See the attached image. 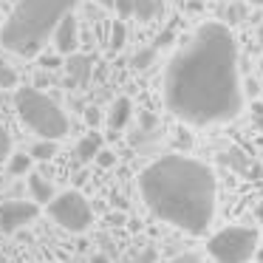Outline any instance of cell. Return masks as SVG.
<instances>
[{
	"instance_id": "cell-1",
	"label": "cell",
	"mask_w": 263,
	"mask_h": 263,
	"mask_svg": "<svg viewBox=\"0 0 263 263\" xmlns=\"http://www.w3.org/2000/svg\"><path fill=\"white\" fill-rule=\"evenodd\" d=\"M164 102L173 116L195 127L221 125L240 114L238 43L229 26L218 20L204 23L170 60L164 71Z\"/></svg>"
},
{
	"instance_id": "cell-2",
	"label": "cell",
	"mask_w": 263,
	"mask_h": 263,
	"mask_svg": "<svg viewBox=\"0 0 263 263\" xmlns=\"http://www.w3.org/2000/svg\"><path fill=\"white\" fill-rule=\"evenodd\" d=\"M139 193L156 218L201 235L212 223L218 204L215 173L190 156H161L139 176Z\"/></svg>"
},
{
	"instance_id": "cell-3",
	"label": "cell",
	"mask_w": 263,
	"mask_h": 263,
	"mask_svg": "<svg viewBox=\"0 0 263 263\" xmlns=\"http://www.w3.org/2000/svg\"><path fill=\"white\" fill-rule=\"evenodd\" d=\"M77 0H17L6 26L0 29V46L20 57H37L60 20L71 14Z\"/></svg>"
},
{
	"instance_id": "cell-4",
	"label": "cell",
	"mask_w": 263,
	"mask_h": 263,
	"mask_svg": "<svg viewBox=\"0 0 263 263\" xmlns=\"http://www.w3.org/2000/svg\"><path fill=\"white\" fill-rule=\"evenodd\" d=\"M14 105H17L23 125L40 139H63L68 133V116L48 93L37 91V88H20Z\"/></svg>"
},
{
	"instance_id": "cell-5",
	"label": "cell",
	"mask_w": 263,
	"mask_h": 263,
	"mask_svg": "<svg viewBox=\"0 0 263 263\" xmlns=\"http://www.w3.org/2000/svg\"><path fill=\"white\" fill-rule=\"evenodd\" d=\"M206 252L218 263H246L257 255V229L227 227L206 240Z\"/></svg>"
},
{
	"instance_id": "cell-6",
	"label": "cell",
	"mask_w": 263,
	"mask_h": 263,
	"mask_svg": "<svg viewBox=\"0 0 263 263\" xmlns=\"http://www.w3.org/2000/svg\"><path fill=\"white\" fill-rule=\"evenodd\" d=\"M48 215H51L54 223H60L68 232H85L93 223V210L88 204V198L77 190H68V193H60L48 201Z\"/></svg>"
},
{
	"instance_id": "cell-7",
	"label": "cell",
	"mask_w": 263,
	"mask_h": 263,
	"mask_svg": "<svg viewBox=\"0 0 263 263\" xmlns=\"http://www.w3.org/2000/svg\"><path fill=\"white\" fill-rule=\"evenodd\" d=\"M37 215H40L37 201H3L0 204V232L14 235L17 229L29 227Z\"/></svg>"
},
{
	"instance_id": "cell-8",
	"label": "cell",
	"mask_w": 263,
	"mask_h": 263,
	"mask_svg": "<svg viewBox=\"0 0 263 263\" xmlns=\"http://www.w3.org/2000/svg\"><path fill=\"white\" fill-rule=\"evenodd\" d=\"M54 46H57L60 54L77 51V20H74V14H65V17L60 20L57 31H54Z\"/></svg>"
},
{
	"instance_id": "cell-9",
	"label": "cell",
	"mask_w": 263,
	"mask_h": 263,
	"mask_svg": "<svg viewBox=\"0 0 263 263\" xmlns=\"http://www.w3.org/2000/svg\"><path fill=\"white\" fill-rule=\"evenodd\" d=\"M65 68H68V77L74 85H88L91 71H93V57L91 54H71Z\"/></svg>"
},
{
	"instance_id": "cell-10",
	"label": "cell",
	"mask_w": 263,
	"mask_h": 263,
	"mask_svg": "<svg viewBox=\"0 0 263 263\" xmlns=\"http://www.w3.org/2000/svg\"><path fill=\"white\" fill-rule=\"evenodd\" d=\"M130 114H133V105L127 97H119L114 102V108H110V116H108V125L110 130H122V127L130 122Z\"/></svg>"
},
{
	"instance_id": "cell-11",
	"label": "cell",
	"mask_w": 263,
	"mask_h": 263,
	"mask_svg": "<svg viewBox=\"0 0 263 263\" xmlns=\"http://www.w3.org/2000/svg\"><path fill=\"white\" fill-rule=\"evenodd\" d=\"M29 195L31 201H37V204H48V201L54 198V187L46 181L43 176H29Z\"/></svg>"
},
{
	"instance_id": "cell-12",
	"label": "cell",
	"mask_w": 263,
	"mask_h": 263,
	"mask_svg": "<svg viewBox=\"0 0 263 263\" xmlns=\"http://www.w3.org/2000/svg\"><path fill=\"white\" fill-rule=\"evenodd\" d=\"M99 150H102V136H99V133H88V136H82L80 144H77V159L91 161V159H97Z\"/></svg>"
},
{
	"instance_id": "cell-13",
	"label": "cell",
	"mask_w": 263,
	"mask_h": 263,
	"mask_svg": "<svg viewBox=\"0 0 263 263\" xmlns=\"http://www.w3.org/2000/svg\"><path fill=\"white\" fill-rule=\"evenodd\" d=\"M156 14H159V0H133V17L147 23Z\"/></svg>"
},
{
	"instance_id": "cell-14",
	"label": "cell",
	"mask_w": 263,
	"mask_h": 263,
	"mask_svg": "<svg viewBox=\"0 0 263 263\" xmlns=\"http://www.w3.org/2000/svg\"><path fill=\"white\" fill-rule=\"evenodd\" d=\"M54 153H57V144H54V139H43V142H37L34 147H31V159H37V161L54 159Z\"/></svg>"
},
{
	"instance_id": "cell-15",
	"label": "cell",
	"mask_w": 263,
	"mask_h": 263,
	"mask_svg": "<svg viewBox=\"0 0 263 263\" xmlns=\"http://www.w3.org/2000/svg\"><path fill=\"white\" fill-rule=\"evenodd\" d=\"M29 167H31V156H26V153L9 156V173H12V176H26Z\"/></svg>"
},
{
	"instance_id": "cell-16",
	"label": "cell",
	"mask_w": 263,
	"mask_h": 263,
	"mask_svg": "<svg viewBox=\"0 0 263 263\" xmlns=\"http://www.w3.org/2000/svg\"><path fill=\"white\" fill-rule=\"evenodd\" d=\"M223 161H227V164H232V170H238V173H252L249 170V161H246V156L240 153V150H229L227 156H223Z\"/></svg>"
},
{
	"instance_id": "cell-17",
	"label": "cell",
	"mask_w": 263,
	"mask_h": 263,
	"mask_svg": "<svg viewBox=\"0 0 263 263\" xmlns=\"http://www.w3.org/2000/svg\"><path fill=\"white\" fill-rule=\"evenodd\" d=\"M125 37H127L125 23H122V20H116V23L110 26V48H114V51H119V48L125 46Z\"/></svg>"
},
{
	"instance_id": "cell-18",
	"label": "cell",
	"mask_w": 263,
	"mask_h": 263,
	"mask_svg": "<svg viewBox=\"0 0 263 263\" xmlns=\"http://www.w3.org/2000/svg\"><path fill=\"white\" fill-rule=\"evenodd\" d=\"M156 60V46H150V48H142V51L133 57V68H147L150 63Z\"/></svg>"
},
{
	"instance_id": "cell-19",
	"label": "cell",
	"mask_w": 263,
	"mask_h": 263,
	"mask_svg": "<svg viewBox=\"0 0 263 263\" xmlns=\"http://www.w3.org/2000/svg\"><path fill=\"white\" fill-rule=\"evenodd\" d=\"M9 156H12V139H9L6 127L0 125V164H3V161H9Z\"/></svg>"
},
{
	"instance_id": "cell-20",
	"label": "cell",
	"mask_w": 263,
	"mask_h": 263,
	"mask_svg": "<svg viewBox=\"0 0 263 263\" xmlns=\"http://www.w3.org/2000/svg\"><path fill=\"white\" fill-rule=\"evenodd\" d=\"M17 85V74H14V68H9V65L0 63V88H14Z\"/></svg>"
},
{
	"instance_id": "cell-21",
	"label": "cell",
	"mask_w": 263,
	"mask_h": 263,
	"mask_svg": "<svg viewBox=\"0 0 263 263\" xmlns=\"http://www.w3.org/2000/svg\"><path fill=\"white\" fill-rule=\"evenodd\" d=\"M114 9L119 12V17H130L133 14V0H116Z\"/></svg>"
},
{
	"instance_id": "cell-22",
	"label": "cell",
	"mask_w": 263,
	"mask_h": 263,
	"mask_svg": "<svg viewBox=\"0 0 263 263\" xmlns=\"http://www.w3.org/2000/svg\"><path fill=\"white\" fill-rule=\"evenodd\" d=\"M156 257H159V252H156V246H144V252L136 257V263H156Z\"/></svg>"
},
{
	"instance_id": "cell-23",
	"label": "cell",
	"mask_w": 263,
	"mask_h": 263,
	"mask_svg": "<svg viewBox=\"0 0 263 263\" xmlns=\"http://www.w3.org/2000/svg\"><path fill=\"white\" fill-rule=\"evenodd\" d=\"M97 161H99L102 167H114V164H116V156L110 153V150H99V153H97Z\"/></svg>"
},
{
	"instance_id": "cell-24",
	"label": "cell",
	"mask_w": 263,
	"mask_h": 263,
	"mask_svg": "<svg viewBox=\"0 0 263 263\" xmlns=\"http://www.w3.org/2000/svg\"><path fill=\"white\" fill-rule=\"evenodd\" d=\"M243 17H246L243 6H240V3H232V6H229V20H243Z\"/></svg>"
},
{
	"instance_id": "cell-25",
	"label": "cell",
	"mask_w": 263,
	"mask_h": 263,
	"mask_svg": "<svg viewBox=\"0 0 263 263\" xmlns=\"http://www.w3.org/2000/svg\"><path fill=\"white\" fill-rule=\"evenodd\" d=\"M170 37H173V26H167V29H164V34H161L159 40H156V48L167 46V43H170Z\"/></svg>"
},
{
	"instance_id": "cell-26",
	"label": "cell",
	"mask_w": 263,
	"mask_h": 263,
	"mask_svg": "<svg viewBox=\"0 0 263 263\" xmlns=\"http://www.w3.org/2000/svg\"><path fill=\"white\" fill-rule=\"evenodd\" d=\"M40 65H43V68H57V65H60V57H43Z\"/></svg>"
},
{
	"instance_id": "cell-27",
	"label": "cell",
	"mask_w": 263,
	"mask_h": 263,
	"mask_svg": "<svg viewBox=\"0 0 263 263\" xmlns=\"http://www.w3.org/2000/svg\"><path fill=\"white\" fill-rule=\"evenodd\" d=\"M85 119L91 122V125H97V122H99V110H97V108H88V110H85Z\"/></svg>"
},
{
	"instance_id": "cell-28",
	"label": "cell",
	"mask_w": 263,
	"mask_h": 263,
	"mask_svg": "<svg viewBox=\"0 0 263 263\" xmlns=\"http://www.w3.org/2000/svg\"><path fill=\"white\" fill-rule=\"evenodd\" d=\"M255 122H257V127H260V133H263V105L255 108Z\"/></svg>"
},
{
	"instance_id": "cell-29",
	"label": "cell",
	"mask_w": 263,
	"mask_h": 263,
	"mask_svg": "<svg viewBox=\"0 0 263 263\" xmlns=\"http://www.w3.org/2000/svg\"><path fill=\"white\" fill-rule=\"evenodd\" d=\"M170 263H198V257L195 255H181V257H176V260H170Z\"/></svg>"
},
{
	"instance_id": "cell-30",
	"label": "cell",
	"mask_w": 263,
	"mask_h": 263,
	"mask_svg": "<svg viewBox=\"0 0 263 263\" xmlns=\"http://www.w3.org/2000/svg\"><path fill=\"white\" fill-rule=\"evenodd\" d=\"M91 263H110V257H105V255H93V257H91Z\"/></svg>"
},
{
	"instance_id": "cell-31",
	"label": "cell",
	"mask_w": 263,
	"mask_h": 263,
	"mask_svg": "<svg viewBox=\"0 0 263 263\" xmlns=\"http://www.w3.org/2000/svg\"><path fill=\"white\" fill-rule=\"evenodd\" d=\"M97 3H99V6H105V9H114L116 0H97Z\"/></svg>"
},
{
	"instance_id": "cell-32",
	"label": "cell",
	"mask_w": 263,
	"mask_h": 263,
	"mask_svg": "<svg viewBox=\"0 0 263 263\" xmlns=\"http://www.w3.org/2000/svg\"><path fill=\"white\" fill-rule=\"evenodd\" d=\"M249 3H255V6H263V0H249Z\"/></svg>"
},
{
	"instance_id": "cell-33",
	"label": "cell",
	"mask_w": 263,
	"mask_h": 263,
	"mask_svg": "<svg viewBox=\"0 0 263 263\" xmlns=\"http://www.w3.org/2000/svg\"><path fill=\"white\" fill-rule=\"evenodd\" d=\"M0 263H9V260H6V255H3V252H0Z\"/></svg>"
},
{
	"instance_id": "cell-34",
	"label": "cell",
	"mask_w": 263,
	"mask_h": 263,
	"mask_svg": "<svg viewBox=\"0 0 263 263\" xmlns=\"http://www.w3.org/2000/svg\"><path fill=\"white\" fill-rule=\"evenodd\" d=\"M257 260H260V263H263V252H260V255H257Z\"/></svg>"
},
{
	"instance_id": "cell-35",
	"label": "cell",
	"mask_w": 263,
	"mask_h": 263,
	"mask_svg": "<svg viewBox=\"0 0 263 263\" xmlns=\"http://www.w3.org/2000/svg\"><path fill=\"white\" fill-rule=\"evenodd\" d=\"M260 74H263V57H260Z\"/></svg>"
}]
</instances>
